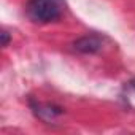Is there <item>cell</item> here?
<instances>
[{"mask_svg": "<svg viewBox=\"0 0 135 135\" xmlns=\"http://www.w3.org/2000/svg\"><path fill=\"white\" fill-rule=\"evenodd\" d=\"M0 35H2V46H7V45H8V41H10V35H8V32H5V30H3Z\"/></svg>", "mask_w": 135, "mask_h": 135, "instance_id": "3957f363", "label": "cell"}, {"mask_svg": "<svg viewBox=\"0 0 135 135\" xmlns=\"http://www.w3.org/2000/svg\"><path fill=\"white\" fill-rule=\"evenodd\" d=\"M60 3L59 0H30L27 5V16L33 22L46 24L60 18Z\"/></svg>", "mask_w": 135, "mask_h": 135, "instance_id": "6da1fadb", "label": "cell"}, {"mask_svg": "<svg viewBox=\"0 0 135 135\" xmlns=\"http://www.w3.org/2000/svg\"><path fill=\"white\" fill-rule=\"evenodd\" d=\"M73 46H75V49L80 51V52H89V54H92V52H97V51L102 49L103 41H102V38L97 37V35H86V37L78 38V40L73 43Z\"/></svg>", "mask_w": 135, "mask_h": 135, "instance_id": "7a4b0ae2", "label": "cell"}, {"mask_svg": "<svg viewBox=\"0 0 135 135\" xmlns=\"http://www.w3.org/2000/svg\"><path fill=\"white\" fill-rule=\"evenodd\" d=\"M130 86H132V88H133V89H135V78H133V80H132V81H130Z\"/></svg>", "mask_w": 135, "mask_h": 135, "instance_id": "277c9868", "label": "cell"}]
</instances>
